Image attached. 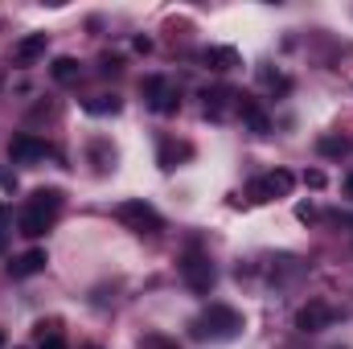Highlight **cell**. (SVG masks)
<instances>
[{
	"mask_svg": "<svg viewBox=\"0 0 353 349\" xmlns=\"http://www.w3.org/2000/svg\"><path fill=\"white\" fill-rule=\"evenodd\" d=\"M62 206H66V193L62 189H33L29 193V201H25V210H21V218H17V230L25 235V239H41L54 222H58V214H62Z\"/></svg>",
	"mask_w": 353,
	"mask_h": 349,
	"instance_id": "1",
	"label": "cell"
},
{
	"mask_svg": "<svg viewBox=\"0 0 353 349\" xmlns=\"http://www.w3.org/2000/svg\"><path fill=\"white\" fill-rule=\"evenodd\" d=\"M243 333V312L230 304H210L197 321H193V337L197 341H234Z\"/></svg>",
	"mask_w": 353,
	"mask_h": 349,
	"instance_id": "2",
	"label": "cell"
},
{
	"mask_svg": "<svg viewBox=\"0 0 353 349\" xmlns=\"http://www.w3.org/2000/svg\"><path fill=\"white\" fill-rule=\"evenodd\" d=\"M181 279H185V288L197 292V296H205V292L214 288L218 271H214V263H210V255H205L201 247H189V251L181 255Z\"/></svg>",
	"mask_w": 353,
	"mask_h": 349,
	"instance_id": "3",
	"label": "cell"
},
{
	"mask_svg": "<svg viewBox=\"0 0 353 349\" xmlns=\"http://www.w3.org/2000/svg\"><path fill=\"white\" fill-rule=\"evenodd\" d=\"M115 218L123 222V226H132L136 235H157L165 222H161V214L148 206V201H140V197H132V201H119L115 206Z\"/></svg>",
	"mask_w": 353,
	"mask_h": 349,
	"instance_id": "4",
	"label": "cell"
},
{
	"mask_svg": "<svg viewBox=\"0 0 353 349\" xmlns=\"http://www.w3.org/2000/svg\"><path fill=\"white\" fill-rule=\"evenodd\" d=\"M144 99H148V107H152L157 115H176V111H181V90H176V83L165 79V74L144 79Z\"/></svg>",
	"mask_w": 353,
	"mask_h": 349,
	"instance_id": "5",
	"label": "cell"
},
{
	"mask_svg": "<svg viewBox=\"0 0 353 349\" xmlns=\"http://www.w3.org/2000/svg\"><path fill=\"white\" fill-rule=\"evenodd\" d=\"M292 185H296V177L288 173V169H271V173H263V177H255V181H251V201L288 197V193H292Z\"/></svg>",
	"mask_w": 353,
	"mask_h": 349,
	"instance_id": "6",
	"label": "cell"
},
{
	"mask_svg": "<svg viewBox=\"0 0 353 349\" xmlns=\"http://www.w3.org/2000/svg\"><path fill=\"white\" fill-rule=\"evenodd\" d=\"M54 148L41 140V136H29V132H21V136H12L8 140V157L17 161V165H33V161H46Z\"/></svg>",
	"mask_w": 353,
	"mask_h": 349,
	"instance_id": "7",
	"label": "cell"
},
{
	"mask_svg": "<svg viewBox=\"0 0 353 349\" xmlns=\"http://www.w3.org/2000/svg\"><path fill=\"white\" fill-rule=\"evenodd\" d=\"M337 321V312H333V304H325V300H308L300 312H296V329L300 333H321V329H329Z\"/></svg>",
	"mask_w": 353,
	"mask_h": 349,
	"instance_id": "8",
	"label": "cell"
},
{
	"mask_svg": "<svg viewBox=\"0 0 353 349\" xmlns=\"http://www.w3.org/2000/svg\"><path fill=\"white\" fill-rule=\"evenodd\" d=\"M234 111L243 115V123H247L255 136H267V132H271V119H267V111H263V103H259V99L239 94V107H234Z\"/></svg>",
	"mask_w": 353,
	"mask_h": 349,
	"instance_id": "9",
	"label": "cell"
},
{
	"mask_svg": "<svg viewBox=\"0 0 353 349\" xmlns=\"http://www.w3.org/2000/svg\"><path fill=\"white\" fill-rule=\"evenodd\" d=\"M33 341H37V349H70L66 346V329H62L58 317L37 321V325H33Z\"/></svg>",
	"mask_w": 353,
	"mask_h": 349,
	"instance_id": "10",
	"label": "cell"
},
{
	"mask_svg": "<svg viewBox=\"0 0 353 349\" xmlns=\"http://www.w3.org/2000/svg\"><path fill=\"white\" fill-rule=\"evenodd\" d=\"M46 251L41 247H33V251H25V255H17V259L8 263V275L12 279H29V275H37V271H46Z\"/></svg>",
	"mask_w": 353,
	"mask_h": 349,
	"instance_id": "11",
	"label": "cell"
},
{
	"mask_svg": "<svg viewBox=\"0 0 353 349\" xmlns=\"http://www.w3.org/2000/svg\"><path fill=\"white\" fill-rule=\"evenodd\" d=\"M201 99H205V115H210V119H226V111L239 107V94L230 87H214V90H205Z\"/></svg>",
	"mask_w": 353,
	"mask_h": 349,
	"instance_id": "12",
	"label": "cell"
},
{
	"mask_svg": "<svg viewBox=\"0 0 353 349\" xmlns=\"http://www.w3.org/2000/svg\"><path fill=\"white\" fill-rule=\"evenodd\" d=\"M201 62H205L210 70H230V66H239V54H234L230 46H210V50L201 54Z\"/></svg>",
	"mask_w": 353,
	"mask_h": 349,
	"instance_id": "13",
	"label": "cell"
},
{
	"mask_svg": "<svg viewBox=\"0 0 353 349\" xmlns=\"http://www.w3.org/2000/svg\"><path fill=\"white\" fill-rule=\"evenodd\" d=\"M83 111H87V115H119V111H123V99H119V94H94V99L83 103Z\"/></svg>",
	"mask_w": 353,
	"mask_h": 349,
	"instance_id": "14",
	"label": "cell"
},
{
	"mask_svg": "<svg viewBox=\"0 0 353 349\" xmlns=\"http://www.w3.org/2000/svg\"><path fill=\"white\" fill-rule=\"evenodd\" d=\"M87 152H90V161H94V169H99V173H107V169L115 165V148H111L103 136H94V140H90Z\"/></svg>",
	"mask_w": 353,
	"mask_h": 349,
	"instance_id": "15",
	"label": "cell"
},
{
	"mask_svg": "<svg viewBox=\"0 0 353 349\" xmlns=\"http://www.w3.org/2000/svg\"><path fill=\"white\" fill-rule=\"evenodd\" d=\"M353 144H350V136H321L316 140V152L321 157H345Z\"/></svg>",
	"mask_w": 353,
	"mask_h": 349,
	"instance_id": "16",
	"label": "cell"
},
{
	"mask_svg": "<svg viewBox=\"0 0 353 349\" xmlns=\"http://www.w3.org/2000/svg\"><path fill=\"white\" fill-rule=\"evenodd\" d=\"M50 74H54L58 83H74V79H79V62H74V58H54Z\"/></svg>",
	"mask_w": 353,
	"mask_h": 349,
	"instance_id": "17",
	"label": "cell"
},
{
	"mask_svg": "<svg viewBox=\"0 0 353 349\" xmlns=\"http://www.w3.org/2000/svg\"><path fill=\"white\" fill-rule=\"evenodd\" d=\"M189 148L185 144H173V140H161V148H157V157H161V169H176V157H185Z\"/></svg>",
	"mask_w": 353,
	"mask_h": 349,
	"instance_id": "18",
	"label": "cell"
},
{
	"mask_svg": "<svg viewBox=\"0 0 353 349\" xmlns=\"http://www.w3.org/2000/svg\"><path fill=\"white\" fill-rule=\"evenodd\" d=\"M41 50H46V33H33V37H25V41L17 46V58H21V62H29V58H37Z\"/></svg>",
	"mask_w": 353,
	"mask_h": 349,
	"instance_id": "19",
	"label": "cell"
},
{
	"mask_svg": "<svg viewBox=\"0 0 353 349\" xmlns=\"http://www.w3.org/2000/svg\"><path fill=\"white\" fill-rule=\"evenodd\" d=\"M140 349H181L173 341V337H165V333H148L144 341H140Z\"/></svg>",
	"mask_w": 353,
	"mask_h": 349,
	"instance_id": "20",
	"label": "cell"
},
{
	"mask_svg": "<svg viewBox=\"0 0 353 349\" xmlns=\"http://www.w3.org/2000/svg\"><path fill=\"white\" fill-rule=\"evenodd\" d=\"M259 79H263L267 87H275V90H288V87H292V83H288V79H283V74H275V70H263V74H259Z\"/></svg>",
	"mask_w": 353,
	"mask_h": 349,
	"instance_id": "21",
	"label": "cell"
},
{
	"mask_svg": "<svg viewBox=\"0 0 353 349\" xmlns=\"http://www.w3.org/2000/svg\"><path fill=\"white\" fill-rule=\"evenodd\" d=\"M8 206H0V255H4V247H8Z\"/></svg>",
	"mask_w": 353,
	"mask_h": 349,
	"instance_id": "22",
	"label": "cell"
},
{
	"mask_svg": "<svg viewBox=\"0 0 353 349\" xmlns=\"http://www.w3.org/2000/svg\"><path fill=\"white\" fill-rule=\"evenodd\" d=\"M304 185H312V189H321V185H325V173H321V169H308V173H304Z\"/></svg>",
	"mask_w": 353,
	"mask_h": 349,
	"instance_id": "23",
	"label": "cell"
},
{
	"mask_svg": "<svg viewBox=\"0 0 353 349\" xmlns=\"http://www.w3.org/2000/svg\"><path fill=\"white\" fill-rule=\"evenodd\" d=\"M296 218H300V222H312V218H316V210H312V206H296Z\"/></svg>",
	"mask_w": 353,
	"mask_h": 349,
	"instance_id": "24",
	"label": "cell"
},
{
	"mask_svg": "<svg viewBox=\"0 0 353 349\" xmlns=\"http://www.w3.org/2000/svg\"><path fill=\"white\" fill-rule=\"evenodd\" d=\"M345 193H350V197H353V173L345 177Z\"/></svg>",
	"mask_w": 353,
	"mask_h": 349,
	"instance_id": "25",
	"label": "cell"
},
{
	"mask_svg": "<svg viewBox=\"0 0 353 349\" xmlns=\"http://www.w3.org/2000/svg\"><path fill=\"white\" fill-rule=\"evenodd\" d=\"M83 349H99V346H83Z\"/></svg>",
	"mask_w": 353,
	"mask_h": 349,
	"instance_id": "26",
	"label": "cell"
},
{
	"mask_svg": "<svg viewBox=\"0 0 353 349\" xmlns=\"http://www.w3.org/2000/svg\"><path fill=\"white\" fill-rule=\"evenodd\" d=\"M0 346H4V333H0Z\"/></svg>",
	"mask_w": 353,
	"mask_h": 349,
	"instance_id": "27",
	"label": "cell"
}]
</instances>
